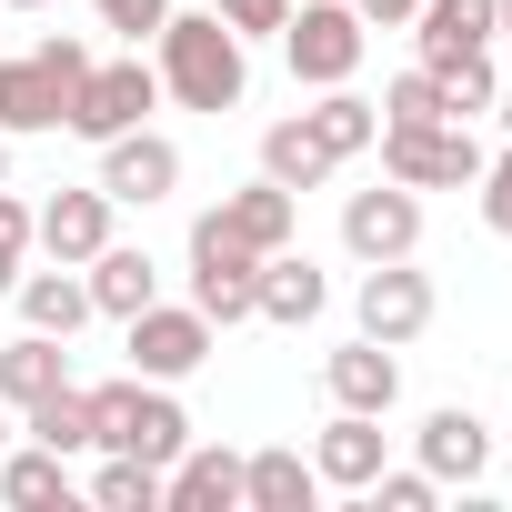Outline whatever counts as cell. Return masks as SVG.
I'll return each instance as SVG.
<instances>
[{
  "label": "cell",
  "mask_w": 512,
  "mask_h": 512,
  "mask_svg": "<svg viewBox=\"0 0 512 512\" xmlns=\"http://www.w3.org/2000/svg\"><path fill=\"white\" fill-rule=\"evenodd\" d=\"M151 41H161V91H171V101H191V111H231V101H241L251 61H241V31H231L221 11L161 21Z\"/></svg>",
  "instance_id": "obj_1"
},
{
  "label": "cell",
  "mask_w": 512,
  "mask_h": 512,
  "mask_svg": "<svg viewBox=\"0 0 512 512\" xmlns=\"http://www.w3.org/2000/svg\"><path fill=\"white\" fill-rule=\"evenodd\" d=\"M251 292H262V251L221 211H201L191 221V312L201 322H251Z\"/></svg>",
  "instance_id": "obj_2"
},
{
  "label": "cell",
  "mask_w": 512,
  "mask_h": 512,
  "mask_svg": "<svg viewBox=\"0 0 512 512\" xmlns=\"http://www.w3.org/2000/svg\"><path fill=\"white\" fill-rule=\"evenodd\" d=\"M91 442H111V452H131V462H171V452L191 442V422H181V402H171V392L101 382V392H91Z\"/></svg>",
  "instance_id": "obj_3"
},
{
  "label": "cell",
  "mask_w": 512,
  "mask_h": 512,
  "mask_svg": "<svg viewBox=\"0 0 512 512\" xmlns=\"http://www.w3.org/2000/svg\"><path fill=\"white\" fill-rule=\"evenodd\" d=\"M382 161L392 181L432 191V181H482V141L462 121H382Z\"/></svg>",
  "instance_id": "obj_4"
},
{
  "label": "cell",
  "mask_w": 512,
  "mask_h": 512,
  "mask_svg": "<svg viewBox=\"0 0 512 512\" xmlns=\"http://www.w3.org/2000/svg\"><path fill=\"white\" fill-rule=\"evenodd\" d=\"M282 51H292V81L332 91V81L362 71V11H352V0H312L302 21H282Z\"/></svg>",
  "instance_id": "obj_5"
},
{
  "label": "cell",
  "mask_w": 512,
  "mask_h": 512,
  "mask_svg": "<svg viewBox=\"0 0 512 512\" xmlns=\"http://www.w3.org/2000/svg\"><path fill=\"white\" fill-rule=\"evenodd\" d=\"M151 91H161V71H141V61H111V71H81V91H71V131L81 141H111V131H141V111H151Z\"/></svg>",
  "instance_id": "obj_6"
},
{
  "label": "cell",
  "mask_w": 512,
  "mask_h": 512,
  "mask_svg": "<svg viewBox=\"0 0 512 512\" xmlns=\"http://www.w3.org/2000/svg\"><path fill=\"white\" fill-rule=\"evenodd\" d=\"M342 241L362 251V262H402V251L422 241V201H412V181H392V191H352V201H342Z\"/></svg>",
  "instance_id": "obj_7"
},
{
  "label": "cell",
  "mask_w": 512,
  "mask_h": 512,
  "mask_svg": "<svg viewBox=\"0 0 512 512\" xmlns=\"http://www.w3.org/2000/svg\"><path fill=\"white\" fill-rule=\"evenodd\" d=\"M131 362H141L151 382H181V372L211 362V322H201V312H161V302H141V312H131Z\"/></svg>",
  "instance_id": "obj_8"
},
{
  "label": "cell",
  "mask_w": 512,
  "mask_h": 512,
  "mask_svg": "<svg viewBox=\"0 0 512 512\" xmlns=\"http://www.w3.org/2000/svg\"><path fill=\"white\" fill-rule=\"evenodd\" d=\"M171 181H181V151L161 131H111L101 141V191L111 201H161Z\"/></svg>",
  "instance_id": "obj_9"
},
{
  "label": "cell",
  "mask_w": 512,
  "mask_h": 512,
  "mask_svg": "<svg viewBox=\"0 0 512 512\" xmlns=\"http://www.w3.org/2000/svg\"><path fill=\"white\" fill-rule=\"evenodd\" d=\"M422 322H432V282L402 272V262H372V282H362V332H372V342H412Z\"/></svg>",
  "instance_id": "obj_10"
},
{
  "label": "cell",
  "mask_w": 512,
  "mask_h": 512,
  "mask_svg": "<svg viewBox=\"0 0 512 512\" xmlns=\"http://www.w3.org/2000/svg\"><path fill=\"white\" fill-rule=\"evenodd\" d=\"M71 111V81L31 51V61H0V131H61Z\"/></svg>",
  "instance_id": "obj_11"
},
{
  "label": "cell",
  "mask_w": 512,
  "mask_h": 512,
  "mask_svg": "<svg viewBox=\"0 0 512 512\" xmlns=\"http://www.w3.org/2000/svg\"><path fill=\"white\" fill-rule=\"evenodd\" d=\"M31 241L51 251V262H91V251L111 241V191H61L51 211H31Z\"/></svg>",
  "instance_id": "obj_12"
},
{
  "label": "cell",
  "mask_w": 512,
  "mask_h": 512,
  "mask_svg": "<svg viewBox=\"0 0 512 512\" xmlns=\"http://www.w3.org/2000/svg\"><path fill=\"white\" fill-rule=\"evenodd\" d=\"M161 502L171 512H231L241 502V452H171V472H161Z\"/></svg>",
  "instance_id": "obj_13"
},
{
  "label": "cell",
  "mask_w": 512,
  "mask_h": 512,
  "mask_svg": "<svg viewBox=\"0 0 512 512\" xmlns=\"http://www.w3.org/2000/svg\"><path fill=\"white\" fill-rule=\"evenodd\" d=\"M322 382H332V402H342V412H392L402 362H392V342H372V332H362L352 352H332V372H322Z\"/></svg>",
  "instance_id": "obj_14"
},
{
  "label": "cell",
  "mask_w": 512,
  "mask_h": 512,
  "mask_svg": "<svg viewBox=\"0 0 512 512\" xmlns=\"http://www.w3.org/2000/svg\"><path fill=\"white\" fill-rule=\"evenodd\" d=\"M312 472L342 482V492H372V472H382V412H342V422L312 442Z\"/></svg>",
  "instance_id": "obj_15"
},
{
  "label": "cell",
  "mask_w": 512,
  "mask_h": 512,
  "mask_svg": "<svg viewBox=\"0 0 512 512\" xmlns=\"http://www.w3.org/2000/svg\"><path fill=\"white\" fill-rule=\"evenodd\" d=\"M482 462H492V432H482L462 402L422 422V472H432V482H482Z\"/></svg>",
  "instance_id": "obj_16"
},
{
  "label": "cell",
  "mask_w": 512,
  "mask_h": 512,
  "mask_svg": "<svg viewBox=\"0 0 512 512\" xmlns=\"http://www.w3.org/2000/svg\"><path fill=\"white\" fill-rule=\"evenodd\" d=\"M412 21H422V61H432V71L462 61V51H492V31H502L492 0H422Z\"/></svg>",
  "instance_id": "obj_17"
},
{
  "label": "cell",
  "mask_w": 512,
  "mask_h": 512,
  "mask_svg": "<svg viewBox=\"0 0 512 512\" xmlns=\"http://www.w3.org/2000/svg\"><path fill=\"white\" fill-rule=\"evenodd\" d=\"M11 292H21L31 332H51V342H71V332L91 322V282H81V262H61V272H31V282H11Z\"/></svg>",
  "instance_id": "obj_18"
},
{
  "label": "cell",
  "mask_w": 512,
  "mask_h": 512,
  "mask_svg": "<svg viewBox=\"0 0 512 512\" xmlns=\"http://www.w3.org/2000/svg\"><path fill=\"white\" fill-rule=\"evenodd\" d=\"M312 492H322V472L302 452H251L241 462V502L251 512H312Z\"/></svg>",
  "instance_id": "obj_19"
},
{
  "label": "cell",
  "mask_w": 512,
  "mask_h": 512,
  "mask_svg": "<svg viewBox=\"0 0 512 512\" xmlns=\"http://www.w3.org/2000/svg\"><path fill=\"white\" fill-rule=\"evenodd\" d=\"M251 312L302 332V322L322 312V272H312V262H292V251H262V292H251Z\"/></svg>",
  "instance_id": "obj_20"
},
{
  "label": "cell",
  "mask_w": 512,
  "mask_h": 512,
  "mask_svg": "<svg viewBox=\"0 0 512 512\" xmlns=\"http://www.w3.org/2000/svg\"><path fill=\"white\" fill-rule=\"evenodd\" d=\"M302 121H312V141H322L332 161H352V151H372V141H382V101H352L342 81H332V91H322Z\"/></svg>",
  "instance_id": "obj_21"
},
{
  "label": "cell",
  "mask_w": 512,
  "mask_h": 512,
  "mask_svg": "<svg viewBox=\"0 0 512 512\" xmlns=\"http://www.w3.org/2000/svg\"><path fill=\"white\" fill-rule=\"evenodd\" d=\"M262 181H282V191L332 181V151L312 141V121H272V131H262Z\"/></svg>",
  "instance_id": "obj_22"
},
{
  "label": "cell",
  "mask_w": 512,
  "mask_h": 512,
  "mask_svg": "<svg viewBox=\"0 0 512 512\" xmlns=\"http://www.w3.org/2000/svg\"><path fill=\"white\" fill-rule=\"evenodd\" d=\"M141 302H151V251L101 241V251H91V312H121V322H131Z\"/></svg>",
  "instance_id": "obj_23"
},
{
  "label": "cell",
  "mask_w": 512,
  "mask_h": 512,
  "mask_svg": "<svg viewBox=\"0 0 512 512\" xmlns=\"http://www.w3.org/2000/svg\"><path fill=\"white\" fill-rule=\"evenodd\" d=\"M221 221H231L251 251H282V241H292V191H282V181H251V191L221 201Z\"/></svg>",
  "instance_id": "obj_24"
},
{
  "label": "cell",
  "mask_w": 512,
  "mask_h": 512,
  "mask_svg": "<svg viewBox=\"0 0 512 512\" xmlns=\"http://www.w3.org/2000/svg\"><path fill=\"white\" fill-rule=\"evenodd\" d=\"M41 392H61V342H51V332H31V342H11V352H0V402H11V412H31Z\"/></svg>",
  "instance_id": "obj_25"
},
{
  "label": "cell",
  "mask_w": 512,
  "mask_h": 512,
  "mask_svg": "<svg viewBox=\"0 0 512 512\" xmlns=\"http://www.w3.org/2000/svg\"><path fill=\"white\" fill-rule=\"evenodd\" d=\"M0 502H21V512H41V502H71V472H61V452L41 442V452H11L0 462Z\"/></svg>",
  "instance_id": "obj_26"
},
{
  "label": "cell",
  "mask_w": 512,
  "mask_h": 512,
  "mask_svg": "<svg viewBox=\"0 0 512 512\" xmlns=\"http://www.w3.org/2000/svg\"><path fill=\"white\" fill-rule=\"evenodd\" d=\"M91 502H101V512H161V462H131V452H111V472L91 482Z\"/></svg>",
  "instance_id": "obj_27"
},
{
  "label": "cell",
  "mask_w": 512,
  "mask_h": 512,
  "mask_svg": "<svg viewBox=\"0 0 512 512\" xmlns=\"http://www.w3.org/2000/svg\"><path fill=\"white\" fill-rule=\"evenodd\" d=\"M31 432H41L51 452H81V442H91V392H71V382L41 392V402H31Z\"/></svg>",
  "instance_id": "obj_28"
},
{
  "label": "cell",
  "mask_w": 512,
  "mask_h": 512,
  "mask_svg": "<svg viewBox=\"0 0 512 512\" xmlns=\"http://www.w3.org/2000/svg\"><path fill=\"white\" fill-rule=\"evenodd\" d=\"M382 121H452V101H442V71L422 61V71H402L392 91H382Z\"/></svg>",
  "instance_id": "obj_29"
},
{
  "label": "cell",
  "mask_w": 512,
  "mask_h": 512,
  "mask_svg": "<svg viewBox=\"0 0 512 512\" xmlns=\"http://www.w3.org/2000/svg\"><path fill=\"white\" fill-rule=\"evenodd\" d=\"M492 91H502V81H492V61H482V51L442 61V101H452V121H462V111H492Z\"/></svg>",
  "instance_id": "obj_30"
},
{
  "label": "cell",
  "mask_w": 512,
  "mask_h": 512,
  "mask_svg": "<svg viewBox=\"0 0 512 512\" xmlns=\"http://www.w3.org/2000/svg\"><path fill=\"white\" fill-rule=\"evenodd\" d=\"M21 251H31V211H21L11 191H0V292L21 282Z\"/></svg>",
  "instance_id": "obj_31"
},
{
  "label": "cell",
  "mask_w": 512,
  "mask_h": 512,
  "mask_svg": "<svg viewBox=\"0 0 512 512\" xmlns=\"http://www.w3.org/2000/svg\"><path fill=\"white\" fill-rule=\"evenodd\" d=\"M372 492H382V512H432V472H372Z\"/></svg>",
  "instance_id": "obj_32"
},
{
  "label": "cell",
  "mask_w": 512,
  "mask_h": 512,
  "mask_svg": "<svg viewBox=\"0 0 512 512\" xmlns=\"http://www.w3.org/2000/svg\"><path fill=\"white\" fill-rule=\"evenodd\" d=\"M91 11H101L111 31H131V41H141V31H161V21H171V0H91Z\"/></svg>",
  "instance_id": "obj_33"
},
{
  "label": "cell",
  "mask_w": 512,
  "mask_h": 512,
  "mask_svg": "<svg viewBox=\"0 0 512 512\" xmlns=\"http://www.w3.org/2000/svg\"><path fill=\"white\" fill-rule=\"evenodd\" d=\"M211 11H221L231 31H282V21H292V0H211Z\"/></svg>",
  "instance_id": "obj_34"
},
{
  "label": "cell",
  "mask_w": 512,
  "mask_h": 512,
  "mask_svg": "<svg viewBox=\"0 0 512 512\" xmlns=\"http://www.w3.org/2000/svg\"><path fill=\"white\" fill-rule=\"evenodd\" d=\"M482 221H492V231H512V151L482 171Z\"/></svg>",
  "instance_id": "obj_35"
},
{
  "label": "cell",
  "mask_w": 512,
  "mask_h": 512,
  "mask_svg": "<svg viewBox=\"0 0 512 512\" xmlns=\"http://www.w3.org/2000/svg\"><path fill=\"white\" fill-rule=\"evenodd\" d=\"M352 11H362V21H412L422 0H352Z\"/></svg>",
  "instance_id": "obj_36"
},
{
  "label": "cell",
  "mask_w": 512,
  "mask_h": 512,
  "mask_svg": "<svg viewBox=\"0 0 512 512\" xmlns=\"http://www.w3.org/2000/svg\"><path fill=\"white\" fill-rule=\"evenodd\" d=\"M492 21H502V31H512V0H492Z\"/></svg>",
  "instance_id": "obj_37"
},
{
  "label": "cell",
  "mask_w": 512,
  "mask_h": 512,
  "mask_svg": "<svg viewBox=\"0 0 512 512\" xmlns=\"http://www.w3.org/2000/svg\"><path fill=\"white\" fill-rule=\"evenodd\" d=\"M492 101H502V131H512V91H492Z\"/></svg>",
  "instance_id": "obj_38"
},
{
  "label": "cell",
  "mask_w": 512,
  "mask_h": 512,
  "mask_svg": "<svg viewBox=\"0 0 512 512\" xmlns=\"http://www.w3.org/2000/svg\"><path fill=\"white\" fill-rule=\"evenodd\" d=\"M0 442H11V402H0Z\"/></svg>",
  "instance_id": "obj_39"
},
{
  "label": "cell",
  "mask_w": 512,
  "mask_h": 512,
  "mask_svg": "<svg viewBox=\"0 0 512 512\" xmlns=\"http://www.w3.org/2000/svg\"><path fill=\"white\" fill-rule=\"evenodd\" d=\"M11 11H41V0H11Z\"/></svg>",
  "instance_id": "obj_40"
},
{
  "label": "cell",
  "mask_w": 512,
  "mask_h": 512,
  "mask_svg": "<svg viewBox=\"0 0 512 512\" xmlns=\"http://www.w3.org/2000/svg\"><path fill=\"white\" fill-rule=\"evenodd\" d=\"M0 171H11V151H0Z\"/></svg>",
  "instance_id": "obj_41"
}]
</instances>
